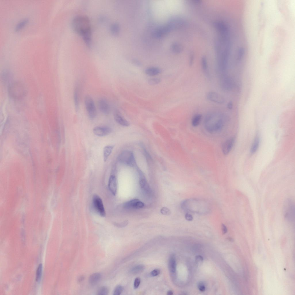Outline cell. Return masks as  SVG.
<instances>
[{
    "label": "cell",
    "mask_w": 295,
    "mask_h": 295,
    "mask_svg": "<svg viewBox=\"0 0 295 295\" xmlns=\"http://www.w3.org/2000/svg\"><path fill=\"white\" fill-rule=\"evenodd\" d=\"M72 26L75 31L82 36L87 46H90L91 42V30L89 18L84 16H77L73 20Z\"/></svg>",
    "instance_id": "6da1fadb"
},
{
    "label": "cell",
    "mask_w": 295,
    "mask_h": 295,
    "mask_svg": "<svg viewBox=\"0 0 295 295\" xmlns=\"http://www.w3.org/2000/svg\"><path fill=\"white\" fill-rule=\"evenodd\" d=\"M225 118L222 114L211 113L205 118L204 123L206 129L211 133L220 130L223 127Z\"/></svg>",
    "instance_id": "7a4b0ae2"
},
{
    "label": "cell",
    "mask_w": 295,
    "mask_h": 295,
    "mask_svg": "<svg viewBox=\"0 0 295 295\" xmlns=\"http://www.w3.org/2000/svg\"><path fill=\"white\" fill-rule=\"evenodd\" d=\"M8 91L10 97L15 100L23 99L27 93V89L25 85L18 81L10 83L8 86Z\"/></svg>",
    "instance_id": "3957f363"
},
{
    "label": "cell",
    "mask_w": 295,
    "mask_h": 295,
    "mask_svg": "<svg viewBox=\"0 0 295 295\" xmlns=\"http://www.w3.org/2000/svg\"><path fill=\"white\" fill-rule=\"evenodd\" d=\"M283 213L285 219L290 223L295 222V205L294 203L290 199L285 202L283 207Z\"/></svg>",
    "instance_id": "277c9868"
},
{
    "label": "cell",
    "mask_w": 295,
    "mask_h": 295,
    "mask_svg": "<svg viewBox=\"0 0 295 295\" xmlns=\"http://www.w3.org/2000/svg\"><path fill=\"white\" fill-rule=\"evenodd\" d=\"M118 160L121 163L131 167H134L136 164L133 153L131 151L122 152L118 156Z\"/></svg>",
    "instance_id": "5b68a950"
},
{
    "label": "cell",
    "mask_w": 295,
    "mask_h": 295,
    "mask_svg": "<svg viewBox=\"0 0 295 295\" xmlns=\"http://www.w3.org/2000/svg\"><path fill=\"white\" fill-rule=\"evenodd\" d=\"M84 103L88 116L91 119H94L96 116L97 111L94 100L89 95L86 96Z\"/></svg>",
    "instance_id": "8992f818"
},
{
    "label": "cell",
    "mask_w": 295,
    "mask_h": 295,
    "mask_svg": "<svg viewBox=\"0 0 295 295\" xmlns=\"http://www.w3.org/2000/svg\"><path fill=\"white\" fill-rule=\"evenodd\" d=\"M92 203L94 207L98 214L102 217L105 216V211L101 198L97 195H94L92 198Z\"/></svg>",
    "instance_id": "52a82bcc"
},
{
    "label": "cell",
    "mask_w": 295,
    "mask_h": 295,
    "mask_svg": "<svg viewBox=\"0 0 295 295\" xmlns=\"http://www.w3.org/2000/svg\"><path fill=\"white\" fill-rule=\"evenodd\" d=\"M185 21L182 18H176L170 20L166 24L169 29L171 31L179 28L185 24Z\"/></svg>",
    "instance_id": "ba28073f"
},
{
    "label": "cell",
    "mask_w": 295,
    "mask_h": 295,
    "mask_svg": "<svg viewBox=\"0 0 295 295\" xmlns=\"http://www.w3.org/2000/svg\"><path fill=\"white\" fill-rule=\"evenodd\" d=\"M144 203L138 199H134L124 203L123 207L127 209H137L142 208Z\"/></svg>",
    "instance_id": "9c48e42d"
},
{
    "label": "cell",
    "mask_w": 295,
    "mask_h": 295,
    "mask_svg": "<svg viewBox=\"0 0 295 295\" xmlns=\"http://www.w3.org/2000/svg\"><path fill=\"white\" fill-rule=\"evenodd\" d=\"M207 99L213 102L222 104L225 102L224 98L221 94L214 91H211L208 92L207 95Z\"/></svg>",
    "instance_id": "30bf717a"
},
{
    "label": "cell",
    "mask_w": 295,
    "mask_h": 295,
    "mask_svg": "<svg viewBox=\"0 0 295 295\" xmlns=\"http://www.w3.org/2000/svg\"><path fill=\"white\" fill-rule=\"evenodd\" d=\"M220 82V86L223 89L229 90L233 88L232 79L225 74L221 75Z\"/></svg>",
    "instance_id": "8fae6325"
},
{
    "label": "cell",
    "mask_w": 295,
    "mask_h": 295,
    "mask_svg": "<svg viewBox=\"0 0 295 295\" xmlns=\"http://www.w3.org/2000/svg\"><path fill=\"white\" fill-rule=\"evenodd\" d=\"M98 105L99 110L105 114H109L110 107L108 101L104 98H100L98 101Z\"/></svg>",
    "instance_id": "7c38bea8"
},
{
    "label": "cell",
    "mask_w": 295,
    "mask_h": 295,
    "mask_svg": "<svg viewBox=\"0 0 295 295\" xmlns=\"http://www.w3.org/2000/svg\"><path fill=\"white\" fill-rule=\"evenodd\" d=\"M111 129L106 126H97L93 130V133L99 137H103L110 134L111 132Z\"/></svg>",
    "instance_id": "4fadbf2b"
},
{
    "label": "cell",
    "mask_w": 295,
    "mask_h": 295,
    "mask_svg": "<svg viewBox=\"0 0 295 295\" xmlns=\"http://www.w3.org/2000/svg\"><path fill=\"white\" fill-rule=\"evenodd\" d=\"M170 32L167 25L160 26L154 31L153 35L156 38H161Z\"/></svg>",
    "instance_id": "5bb4252c"
},
{
    "label": "cell",
    "mask_w": 295,
    "mask_h": 295,
    "mask_svg": "<svg viewBox=\"0 0 295 295\" xmlns=\"http://www.w3.org/2000/svg\"><path fill=\"white\" fill-rule=\"evenodd\" d=\"M114 117L116 122L120 125L125 127L129 126L130 124L122 115L118 109H115L114 113Z\"/></svg>",
    "instance_id": "9a60e30c"
},
{
    "label": "cell",
    "mask_w": 295,
    "mask_h": 295,
    "mask_svg": "<svg viewBox=\"0 0 295 295\" xmlns=\"http://www.w3.org/2000/svg\"><path fill=\"white\" fill-rule=\"evenodd\" d=\"M235 141L234 137H231L226 140L223 144L222 152L224 155H227L232 149Z\"/></svg>",
    "instance_id": "2e32d148"
},
{
    "label": "cell",
    "mask_w": 295,
    "mask_h": 295,
    "mask_svg": "<svg viewBox=\"0 0 295 295\" xmlns=\"http://www.w3.org/2000/svg\"><path fill=\"white\" fill-rule=\"evenodd\" d=\"M139 175L140 178L139 183L140 187L145 192L150 193L151 189L144 176L141 172H139Z\"/></svg>",
    "instance_id": "e0dca14e"
},
{
    "label": "cell",
    "mask_w": 295,
    "mask_h": 295,
    "mask_svg": "<svg viewBox=\"0 0 295 295\" xmlns=\"http://www.w3.org/2000/svg\"><path fill=\"white\" fill-rule=\"evenodd\" d=\"M108 186L109 190L114 195H116L117 190V181L116 176L111 175L109 179Z\"/></svg>",
    "instance_id": "ac0fdd59"
},
{
    "label": "cell",
    "mask_w": 295,
    "mask_h": 295,
    "mask_svg": "<svg viewBox=\"0 0 295 295\" xmlns=\"http://www.w3.org/2000/svg\"><path fill=\"white\" fill-rule=\"evenodd\" d=\"M213 25L219 33H224L229 31L228 26L222 21H215L213 23Z\"/></svg>",
    "instance_id": "d6986e66"
},
{
    "label": "cell",
    "mask_w": 295,
    "mask_h": 295,
    "mask_svg": "<svg viewBox=\"0 0 295 295\" xmlns=\"http://www.w3.org/2000/svg\"><path fill=\"white\" fill-rule=\"evenodd\" d=\"M168 267L170 272L174 274L176 272V263L175 257L174 254H171L170 256L168 262Z\"/></svg>",
    "instance_id": "ffe728a7"
},
{
    "label": "cell",
    "mask_w": 295,
    "mask_h": 295,
    "mask_svg": "<svg viewBox=\"0 0 295 295\" xmlns=\"http://www.w3.org/2000/svg\"><path fill=\"white\" fill-rule=\"evenodd\" d=\"M101 278V274L98 273H93L90 275L88 279L89 283L92 285H94L98 283Z\"/></svg>",
    "instance_id": "44dd1931"
},
{
    "label": "cell",
    "mask_w": 295,
    "mask_h": 295,
    "mask_svg": "<svg viewBox=\"0 0 295 295\" xmlns=\"http://www.w3.org/2000/svg\"><path fill=\"white\" fill-rule=\"evenodd\" d=\"M145 73L149 76H154L159 74L161 72V69L156 67H151L146 68L145 70Z\"/></svg>",
    "instance_id": "7402d4cb"
},
{
    "label": "cell",
    "mask_w": 295,
    "mask_h": 295,
    "mask_svg": "<svg viewBox=\"0 0 295 295\" xmlns=\"http://www.w3.org/2000/svg\"><path fill=\"white\" fill-rule=\"evenodd\" d=\"M73 100L75 110L77 111L79 108V98L78 87L77 85L75 86L74 89Z\"/></svg>",
    "instance_id": "603a6c76"
},
{
    "label": "cell",
    "mask_w": 295,
    "mask_h": 295,
    "mask_svg": "<svg viewBox=\"0 0 295 295\" xmlns=\"http://www.w3.org/2000/svg\"><path fill=\"white\" fill-rule=\"evenodd\" d=\"M114 146L112 145H108L105 146L103 149V157L104 161L107 160L109 156L112 152Z\"/></svg>",
    "instance_id": "cb8c5ba5"
},
{
    "label": "cell",
    "mask_w": 295,
    "mask_h": 295,
    "mask_svg": "<svg viewBox=\"0 0 295 295\" xmlns=\"http://www.w3.org/2000/svg\"><path fill=\"white\" fill-rule=\"evenodd\" d=\"M259 144V137L258 135H256L250 149V152L251 154H253L256 152L258 148Z\"/></svg>",
    "instance_id": "d4e9b609"
},
{
    "label": "cell",
    "mask_w": 295,
    "mask_h": 295,
    "mask_svg": "<svg viewBox=\"0 0 295 295\" xmlns=\"http://www.w3.org/2000/svg\"><path fill=\"white\" fill-rule=\"evenodd\" d=\"M202 118V115L200 114H197L194 115L191 120V124L194 127L197 126L200 123Z\"/></svg>",
    "instance_id": "484cf974"
},
{
    "label": "cell",
    "mask_w": 295,
    "mask_h": 295,
    "mask_svg": "<svg viewBox=\"0 0 295 295\" xmlns=\"http://www.w3.org/2000/svg\"><path fill=\"white\" fill-rule=\"evenodd\" d=\"M171 49L174 52L176 53H179L183 50V47L180 44L175 42L172 44Z\"/></svg>",
    "instance_id": "4316f807"
},
{
    "label": "cell",
    "mask_w": 295,
    "mask_h": 295,
    "mask_svg": "<svg viewBox=\"0 0 295 295\" xmlns=\"http://www.w3.org/2000/svg\"><path fill=\"white\" fill-rule=\"evenodd\" d=\"M144 268L145 266L143 265H138L133 267L131 270L130 272L133 274H137L143 271Z\"/></svg>",
    "instance_id": "83f0119b"
},
{
    "label": "cell",
    "mask_w": 295,
    "mask_h": 295,
    "mask_svg": "<svg viewBox=\"0 0 295 295\" xmlns=\"http://www.w3.org/2000/svg\"><path fill=\"white\" fill-rule=\"evenodd\" d=\"M28 21V19L27 18H24L21 20L16 26L15 27V30L17 31L22 29L27 23Z\"/></svg>",
    "instance_id": "f1b7e54d"
},
{
    "label": "cell",
    "mask_w": 295,
    "mask_h": 295,
    "mask_svg": "<svg viewBox=\"0 0 295 295\" xmlns=\"http://www.w3.org/2000/svg\"><path fill=\"white\" fill-rule=\"evenodd\" d=\"M120 27L119 24L116 23L113 24L111 27V31L113 35L115 36L118 35L120 31Z\"/></svg>",
    "instance_id": "f546056e"
},
{
    "label": "cell",
    "mask_w": 295,
    "mask_h": 295,
    "mask_svg": "<svg viewBox=\"0 0 295 295\" xmlns=\"http://www.w3.org/2000/svg\"><path fill=\"white\" fill-rule=\"evenodd\" d=\"M42 270V265L41 264H39L36 271V281L38 282L41 279Z\"/></svg>",
    "instance_id": "4dcf8cb0"
},
{
    "label": "cell",
    "mask_w": 295,
    "mask_h": 295,
    "mask_svg": "<svg viewBox=\"0 0 295 295\" xmlns=\"http://www.w3.org/2000/svg\"><path fill=\"white\" fill-rule=\"evenodd\" d=\"M109 289L105 286H103L99 288L97 292V294L99 295H106L108 294Z\"/></svg>",
    "instance_id": "1f68e13d"
},
{
    "label": "cell",
    "mask_w": 295,
    "mask_h": 295,
    "mask_svg": "<svg viewBox=\"0 0 295 295\" xmlns=\"http://www.w3.org/2000/svg\"><path fill=\"white\" fill-rule=\"evenodd\" d=\"M11 74L10 72L5 71L2 73V80L5 83L8 82L10 80L11 78Z\"/></svg>",
    "instance_id": "d6a6232c"
},
{
    "label": "cell",
    "mask_w": 295,
    "mask_h": 295,
    "mask_svg": "<svg viewBox=\"0 0 295 295\" xmlns=\"http://www.w3.org/2000/svg\"><path fill=\"white\" fill-rule=\"evenodd\" d=\"M201 63L202 68L203 70L206 73H207V70L208 65L207 60L206 57L205 56L202 57L201 60Z\"/></svg>",
    "instance_id": "836d02e7"
},
{
    "label": "cell",
    "mask_w": 295,
    "mask_h": 295,
    "mask_svg": "<svg viewBox=\"0 0 295 295\" xmlns=\"http://www.w3.org/2000/svg\"><path fill=\"white\" fill-rule=\"evenodd\" d=\"M161 80L159 78H153L149 79L148 81V83L150 85H154L159 83Z\"/></svg>",
    "instance_id": "e575fe53"
},
{
    "label": "cell",
    "mask_w": 295,
    "mask_h": 295,
    "mask_svg": "<svg viewBox=\"0 0 295 295\" xmlns=\"http://www.w3.org/2000/svg\"><path fill=\"white\" fill-rule=\"evenodd\" d=\"M123 287L120 285H118L116 286L113 292V295H119L122 292L123 290Z\"/></svg>",
    "instance_id": "d590c367"
},
{
    "label": "cell",
    "mask_w": 295,
    "mask_h": 295,
    "mask_svg": "<svg viewBox=\"0 0 295 295\" xmlns=\"http://www.w3.org/2000/svg\"><path fill=\"white\" fill-rule=\"evenodd\" d=\"M160 212L162 214L165 215H169L171 213L170 210L165 207L162 208L160 210Z\"/></svg>",
    "instance_id": "8d00e7d4"
},
{
    "label": "cell",
    "mask_w": 295,
    "mask_h": 295,
    "mask_svg": "<svg viewBox=\"0 0 295 295\" xmlns=\"http://www.w3.org/2000/svg\"><path fill=\"white\" fill-rule=\"evenodd\" d=\"M141 282L140 279L139 277L136 278L134 283V287L135 289H137L139 286Z\"/></svg>",
    "instance_id": "74e56055"
},
{
    "label": "cell",
    "mask_w": 295,
    "mask_h": 295,
    "mask_svg": "<svg viewBox=\"0 0 295 295\" xmlns=\"http://www.w3.org/2000/svg\"><path fill=\"white\" fill-rule=\"evenodd\" d=\"M198 288L199 290L201 292H204L205 290V285L202 282H200L198 283Z\"/></svg>",
    "instance_id": "f35d334b"
},
{
    "label": "cell",
    "mask_w": 295,
    "mask_h": 295,
    "mask_svg": "<svg viewBox=\"0 0 295 295\" xmlns=\"http://www.w3.org/2000/svg\"><path fill=\"white\" fill-rule=\"evenodd\" d=\"M160 273V271L158 269H155L153 270L151 272V275L152 276L155 277L159 275Z\"/></svg>",
    "instance_id": "ab89813d"
},
{
    "label": "cell",
    "mask_w": 295,
    "mask_h": 295,
    "mask_svg": "<svg viewBox=\"0 0 295 295\" xmlns=\"http://www.w3.org/2000/svg\"><path fill=\"white\" fill-rule=\"evenodd\" d=\"M185 218L186 220L189 221H192L193 219L192 215L189 213H186L185 215Z\"/></svg>",
    "instance_id": "60d3db41"
},
{
    "label": "cell",
    "mask_w": 295,
    "mask_h": 295,
    "mask_svg": "<svg viewBox=\"0 0 295 295\" xmlns=\"http://www.w3.org/2000/svg\"><path fill=\"white\" fill-rule=\"evenodd\" d=\"M221 229L223 234H225L227 232V228L226 226L224 224H222Z\"/></svg>",
    "instance_id": "b9f144b4"
},
{
    "label": "cell",
    "mask_w": 295,
    "mask_h": 295,
    "mask_svg": "<svg viewBox=\"0 0 295 295\" xmlns=\"http://www.w3.org/2000/svg\"><path fill=\"white\" fill-rule=\"evenodd\" d=\"M194 57L193 55L192 54L190 56L189 60V65L190 66L192 65L193 64V62L194 60Z\"/></svg>",
    "instance_id": "7bdbcfd3"
},
{
    "label": "cell",
    "mask_w": 295,
    "mask_h": 295,
    "mask_svg": "<svg viewBox=\"0 0 295 295\" xmlns=\"http://www.w3.org/2000/svg\"><path fill=\"white\" fill-rule=\"evenodd\" d=\"M233 103L231 101L229 102L227 105V107L229 109H231L233 107Z\"/></svg>",
    "instance_id": "ee69618b"
},
{
    "label": "cell",
    "mask_w": 295,
    "mask_h": 295,
    "mask_svg": "<svg viewBox=\"0 0 295 295\" xmlns=\"http://www.w3.org/2000/svg\"><path fill=\"white\" fill-rule=\"evenodd\" d=\"M84 277L83 276H80L78 278L77 281L79 283L82 282L84 280Z\"/></svg>",
    "instance_id": "f6af8a7d"
},
{
    "label": "cell",
    "mask_w": 295,
    "mask_h": 295,
    "mask_svg": "<svg viewBox=\"0 0 295 295\" xmlns=\"http://www.w3.org/2000/svg\"><path fill=\"white\" fill-rule=\"evenodd\" d=\"M133 62L135 65L138 66H140L141 64L140 62L136 60H134L133 61Z\"/></svg>",
    "instance_id": "bcb514c9"
},
{
    "label": "cell",
    "mask_w": 295,
    "mask_h": 295,
    "mask_svg": "<svg viewBox=\"0 0 295 295\" xmlns=\"http://www.w3.org/2000/svg\"><path fill=\"white\" fill-rule=\"evenodd\" d=\"M196 259L198 262L199 261H201L203 260V258L201 256H197L196 257Z\"/></svg>",
    "instance_id": "7dc6e473"
},
{
    "label": "cell",
    "mask_w": 295,
    "mask_h": 295,
    "mask_svg": "<svg viewBox=\"0 0 295 295\" xmlns=\"http://www.w3.org/2000/svg\"><path fill=\"white\" fill-rule=\"evenodd\" d=\"M173 294V292L171 290H169L167 292V294L168 295H172Z\"/></svg>",
    "instance_id": "c3c4849f"
},
{
    "label": "cell",
    "mask_w": 295,
    "mask_h": 295,
    "mask_svg": "<svg viewBox=\"0 0 295 295\" xmlns=\"http://www.w3.org/2000/svg\"><path fill=\"white\" fill-rule=\"evenodd\" d=\"M194 1L197 3H199L201 2V1L199 0H194Z\"/></svg>",
    "instance_id": "681fc988"
}]
</instances>
